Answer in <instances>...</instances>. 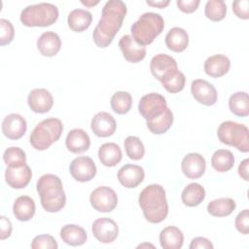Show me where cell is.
Segmentation results:
<instances>
[{
  "label": "cell",
  "mask_w": 249,
  "mask_h": 249,
  "mask_svg": "<svg viewBox=\"0 0 249 249\" xmlns=\"http://www.w3.org/2000/svg\"><path fill=\"white\" fill-rule=\"evenodd\" d=\"M126 5L121 0H109L102 8L101 18L92 32L94 44L107 48L122 27L126 15Z\"/></svg>",
  "instance_id": "cell-1"
},
{
  "label": "cell",
  "mask_w": 249,
  "mask_h": 249,
  "mask_svg": "<svg viewBox=\"0 0 249 249\" xmlns=\"http://www.w3.org/2000/svg\"><path fill=\"white\" fill-rule=\"evenodd\" d=\"M138 202L145 219L150 223L159 224L168 214L165 190L159 184H151L145 187L139 195Z\"/></svg>",
  "instance_id": "cell-2"
},
{
  "label": "cell",
  "mask_w": 249,
  "mask_h": 249,
  "mask_svg": "<svg viewBox=\"0 0 249 249\" xmlns=\"http://www.w3.org/2000/svg\"><path fill=\"white\" fill-rule=\"evenodd\" d=\"M37 192L41 205L51 213L60 211L66 203V196L60 178L54 174H44L37 181Z\"/></svg>",
  "instance_id": "cell-3"
},
{
  "label": "cell",
  "mask_w": 249,
  "mask_h": 249,
  "mask_svg": "<svg viewBox=\"0 0 249 249\" xmlns=\"http://www.w3.org/2000/svg\"><path fill=\"white\" fill-rule=\"evenodd\" d=\"M164 28L163 18L157 13L148 12L140 16V18L131 25L130 32L134 41L141 45L147 46L153 43Z\"/></svg>",
  "instance_id": "cell-4"
},
{
  "label": "cell",
  "mask_w": 249,
  "mask_h": 249,
  "mask_svg": "<svg viewBox=\"0 0 249 249\" xmlns=\"http://www.w3.org/2000/svg\"><path fill=\"white\" fill-rule=\"evenodd\" d=\"M63 131V124L57 118H48L40 122L29 136L31 146L38 150H47L53 143L56 142Z\"/></svg>",
  "instance_id": "cell-5"
},
{
  "label": "cell",
  "mask_w": 249,
  "mask_h": 249,
  "mask_svg": "<svg viewBox=\"0 0 249 249\" xmlns=\"http://www.w3.org/2000/svg\"><path fill=\"white\" fill-rule=\"evenodd\" d=\"M58 18V9L52 3H39L25 7L19 16L21 23L28 27H46Z\"/></svg>",
  "instance_id": "cell-6"
},
{
  "label": "cell",
  "mask_w": 249,
  "mask_h": 249,
  "mask_svg": "<svg viewBox=\"0 0 249 249\" xmlns=\"http://www.w3.org/2000/svg\"><path fill=\"white\" fill-rule=\"evenodd\" d=\"M217 136L223 144L243 153L249 152V130L245 124L231 121L223 122L217 129Z\"/></svg>",
  "instance_id": "cell-7"
},
{
  "label": "cell",
  "mask_w": 249,
  "mask_h": 249,
  "mask_svg": "<svg viewBox=\"0 0 249 249\" xmlns=\"http://www.w3.org/2000/svg\"><path fill=\"white\" fill-rule=\"evenodd\" d=\"M150 70L153 76L159 80L162 86L180 72L176 60L165 53H159L153 56L150 62Z\"/></svg>",
  "instance_id": "cell-8"
},
{
  "label": "cell",
  "mask_w": 249,
  "mask_h": 249,
  "mask_svg": "<svg viewBox=\"0 0 249 249\" xmlns=\"http://www.w3.org/2000/svg\"><path fill=\"white\" fill-rule=\"evenodd\" d=\"M166 109L167 103L165 97L157 92H151L143 95L138 103V111L146 122H150L160 117Z\"/></svg>",
  "instance_id": "cell-9"
},
{
  "label": "cell",
  "mask_w": 249,
  "mask_h": 249,
  "mask_svg": "<svg viewBox=\"0 0 249 249\" xmlns=\"http://www.w3.org/2000/svg\"><path fill=\"white\" fill-rule=\"evenodd\" d=\"M89 202L98 212H111L117 207L118 196L110 187L100 186L91 192Z\"/></svg>",
  "instance_id": "cell-10"
},
{
  "label": "cell",
  "mask_w": 249,
  "mask_h": 249,
  "mask_svg": "<svg viewBox=\"0 0 249 249\" xmlns=\"http://www.w3.org/2000/svg\"><path fill=\"white\" fill-rule=\"evenodd\" d=\"M69 171L76 181L89 182L96 174V165L91 158L82 156L75 158L71 161Z\"/></svg>",
  "instance_id": "cell-11"
},
{
  "label": "cell",
  "mask_w": 249,
  "mask_h": 249,
  "mask_svg": "<svg viewBox=\"0 0 249 249\" xmlns=\"http://www.w3.org/2000/svg\"><path fill=\"white\" fill-rule=\"evenodd\" d=\"M94 237L101 243H111L115 241L119 234L117 223L110 218H98L91 226Z\"/></svg>",
  "instance_id": "cell-12"
},
{
  "label": "cell",
  "mask_w": 249,
  "mask_h": 249,
  "mask_svg": "<svg viewBox=\"0 0 249 249\" xmlns=\"http://www.w3.org/2000/svg\"><path fill=\"white\" fill-rule=\"evenodd\" d=\"M191 92L198 103L205 106L214 105L218 98L215 87L203 79H196L192 82Z\"/></svg>",
  "instance_id": "cell-13"
},
{
  "label": "cell",
  "mask_w": 249,
  "mask_h": 249,
  "mask_svg": "<svg viewBox=\"0 0 249 249\" xmlns=\"http://www.w3.org/2000/svg\"><path fill=\"white\" fill-rule=\"evenodd\" d=\"M27 129V124L25 119L19 114L12 113L7 115L2 122L3 134L12 140H18L21 138Z\"/></svg>",
  "instance_id": "cell-14"
},
{
  "label": "cell",
  "mask_w": 249,
  "mask_h": 249,
  "mask_svg": "<svg viewBox=\"0 0 249 249\" xmlns=\"http://www.w3.org/2000/svg\"><path fill=\"white\" fill-rule=\"evenodd\" d=\"M27 103L33 112L44 114L52 109L53 98L46 89H33L27 96Z\"/></svg>",
  "instance_id": "cell-15"
},
{
  "label": "cell",
  "mask_w": 249,
  "mask_h": 249,
  "mask_svg": "<svg viewBox=\"0 0 249 249\" xmlns=\"http://www.w3.org/2000/svg\"><path fill=\"white\" fill-rule=\"evenodd\" d=\"M181 168L187 178L197 179L204 174L206 168L205 159L198 153H190L183 158Z\"/></svg>",
  "instance_id": "cell-16"
},
{
  "label": "cell",
  "mask_w": 249,
  "mask_h": 249,
  "mask_svg": "<svg viewBox=\"0 0 249 249\" xmlns=\"http://www.w3.org/2000/svg\"><path fill=\"white\" fill-rule=\"evenodd\" d=\"M119 47L128 62L137 63L145 58L146 48L137 44L130 35H124L119 41Z\"/></svg>",
  "instance_id": "cell-17"
},
{
  "label": "cell",
  "mask_w": 249,
  "mask_h": 249,
  "mask_svg": "<svg viewBox=\"0 0 249 249\" xmlns=\"http://www.w3.org/2000/svg\"><path fill=\"white\" fill-rule=\"evenodd\" d=\"M116 127L117 124L114 117L107 112H98L93 116L90 122V128L98 137L111 136L114 134Z\"/></svg>",
  "instance_id": "cell-18"
},
{
  "label": "cell",
  "mask_w": 249,
  "mask_h": 249,
  "mask_svg": "<svg viewBox=\"0 0 249 249\" xmlns=\"http://www.w3.org/2000/svg\"><path fill=\"white\" fill-rule=\"evenodd\" d=\"M145 172L143 167L137 164H125L118 171L119 182L127 189L136 188L144 180Z\"/></svg>",
  "instance_id": "cell-19"
},
{
  "label": "cell",
  "mask_w": 249,
  "mask_h": 249,
  "mask_svg": "<svg viewBox=\"0 0 249 249\" xmlns=\"http://www.w3.org/2000/svg\"><path fill=\"white\" fill-rule=\"evenodd\" d=\"M32 177L31 168L24 164L19 167H8L5 170V179L7 184L13 189L25 188Z\"/></svg>",
  "instance_id": "cell-20"
},
{
  "label": "cell",
  "mask_w": 249,
  "mask_h": 249,
  "mask_svg": "<svg viewBox=\"0 0 249 249\" xmlns=\"http://www.w3.org/2000/svg\"><path fill=\"white\" fill-rule=\"evenodd\" d=\"M65 145L71 153L81 154L89 150L90 146V139L85 130L81 128H74L68 132L65 139Z\"/></svg>",
  "instance_id": "cell-21"
},
{
  "label": "cell",
  "mask_w": 249,
  "mask_h": 249,
  "mask_svg": "<svg viewBox=\"0 0 249 249\" xmlns=\"http://www.w3.org/2000/svg\"><path fill=\"white\" fill-rule=\"evenodd\" d=\"M231 67V61L224 54H214L209 56L203 65L204 72L212 78H220L226 75Z\"/></svg>",
  "instance_id": "cell-22"
},
{
  "label": "cell",
  "mask_w": 249,
  "mask_h": 249,
  "mask_svg": "<svg viewBox=\"0 0 249 249\" xmlns=\"http://www.w3.org/2000/svg\"><path fill=\"white\" fill-rule=\"evenodd\" d=\"M37 48L42 55L51 57L60 51L61 40L55 32L46 31L37 40Z\"/></svg>",
  "instance_id": "cell-23"
},
{
  "label": "cell",
  "mask_w": 249,
  "mask_h": 249,
  "mask_svg": "<svg viewBox=\"0 0 249 249\" xmlns=\"http://www.w3.org/2000/svg\"><path fill=\"white\" fill-rule=\"evenodd\" d=\"M160 243L163 249H180L184 243V234L179 228L168 226L160 232Z\"/></svg>",
  "instance_id": "cell-24"
},
{
  "label": "cell",
  "mask_w": 249,
  "mask_h": 249,
  "mask_svg": "<svg viewBox=\"0 0 249 249\" xmlns=\"http://www.w3.org/2000/svg\"><path fill=\"white\" fill-rule=\"evenodd\" d=\"M165 45L172 52H184L189 45V35L187 31L181 27L171 28L165 36Z\"/></svg>",
  "instance_id": "cell-25"
},
{
  "label": "cell",
  "mask_w": 249,
  "mask_h": 249,
  "mask_svg": "<svg viewBox=\"0 0 249 249\" xmlns=\"http://www.w3.org/2000/svg\"><path fill=\"white\" fill-rule=\"evenodd\" d=\"M59 234L62 241L71 246H81L88 238L85 229L74 224H68L62 227Z\"/></svg>",
  "instance_id": "cell-26"
},
{
  "label": "cell",
  "mask_w": 249,
  "mask_h": 249,
  "mask_svg": "<svg viewBox=\"0 0 249 249\" xmlns=\"http://www.w3.org/2000/svg\"><path fill=\"white\" fill-rule=\"evenodd\" d=\"M13 213L15 217L21 222L29 221L35 214V202L28 196H18L13 205Z\"/></svg>",
  "instance_id": "cell-27"
},
{
  "label": "cell",
  "mask_w": 249,
  "mask_h": 249,
  "mask_svg": "<svg viewBox=\"0 0 249 249\" xmlns=\"http://www.w3.org/2000/svg\"><path fill=\"white\" fill-rule=\"evenodd\" d=\"M98 158L101 163L108 167L117 165L123 158L122 150L116 143H104L98 150Z\"/></svg>",
  "instance_id": "cell-28"
},
{
  "label": "cell",
  "mask_w": 249,
  "mask_h": 249,
  "mask_svg": "<svg viewBox=\"0 0 249 249\" xmlns=\"http://www.w3.org/2000/svg\"><path fill=\"white\" fill-rule=\"evenodd\" d=\"M92 16L84 9L72 10L67 18L68 26L74 32H83L88 29L91 23Z\"/></svg>",
  "instance_id": "cell-29"
},
{
  "label": "cell",
  "mask_w": 249,
  "mask_h": 249,
  "mask_svg": "<svg viewBox=\"0 0 249 249\" xmlns=\"http://www.w3.org/2000/svg\"><path fill=\"white\" fill-rule=\"evenodd\" d=\"M205 198V190L198 183L188 184L181 194L182 202L189 207L199 205Z\"/></svg>",
  "instance_id": "cell-30"
},
{
  "label": "cell",
  "mask_w": 249,
  "mask_h": 249,
  "mask_svg": "<svg viewBox=\"0 0 249 249\" xmlns=\"http://www.w3.org/2000/svg\"><path fill=\"white\" fill-rule=\"evenodd\" d=\"M236 207L235 201L231 197H221L207 204V212L214 217H226L231 215Z\"/></svg>",
  "instance_id": "cell-31"
},
{
  "label": "cell",
  "mask_w": 249,
  "mask_h": 249,
  "mask_svg": "<svg viewBox=\"0 0 249 249\" xmlns=\"http://www.w3.org/2000/svg\"><path fill=\"white\" fill-rule=\"evenodd\" d=\"M231 112L237 117H247L249 115V97L245 91H237L231 95L229 99Z\"/></svg>",
  "instance_id": "cell-32"
},
{
  "label": "cell",
  "mask_w": 249,
  "mask_h": 249,
  "mask_svg": "<svg viewBox=\"0 0 249 249\" xmlns=\"http://www.w3.org/2000/svg\"><path fill=\"white\" fill-rule=\"evenodd\" d=\"M211 165L218 172H227L234 165V157L230 150L219 149L211 158Z\"/></svg>",
  "instance_id": "cell-33"
},
{
  "label": "cell",
  "mask_w": 249,
  "mask_h": 249,
  "mask_svg": "<svg viewBox=\"0 0 249 249\" xmlns=\"http://www.w3.org/2000/svg\"><path fill=\"white\" fill-rule=\"evenodd\" d=\"M173 114L171 112V110L167 107V109L164 111V113L150 122H146L147 127L149 128V130L154 133V134H162L164 132H166L172 125L173 124Z\"/></svg>",
  "instance_id": "cell-34"
},
{
  "label": "cell",
  "mask_w": 249,
  "mask_h": 249,
  "mask_svg": "<svg viewBox=\"0 0 249 249\" xmlns=\"http://www.w3.org/2000/svg\"><path fill=\"white\" fill-rule=\"evenodd\" d=\"M111 107L112 110L119 114L124 115L126 114L132 105V96L127 91H117L111 97Z\"/></svg>",
  "instance_id": "cell-35"
},
{
  "label": "cell",
  "mask_w": 249,
  "mask_h": 249,
  "mask_svg": "<svg viewBox=\"0 0 249 249\" xmlns=\"http://www.w3.org/2000/svg\"><path fill=\"white\" fill-rule=\"evenodd\" d=\"M205 17L212 21H220L225 18L227 6L223 0H209L204 8Z\"/></svg>",
  "instance_id": "cell-36"
},
{
  "label": "cell",
  "mask_w": 249,
  "mask_h": 249,
  "mask_svg": "<svg viewBox=\"0 0 249 249\" xmlns=\"http://www.w3.org/2000/svg\"><path fill=\"white\" fill-rule=\"evenodd\" d=\"M3 160L8 167H19L26 164V156L19 147H10L3 153Z\"/></svg>",
  "instance_id": "cell-37"
},
{
  "label": "cell",
  "mask_w": 249,
  "mask_h": 249,
  "mask_svg": "<svg viewBox=\"0 0 249 249\" xmlns=\"http://www.w3.org/2000/svg\"><path fill=\"white\" fill-rule=\"evenodd\" d=\"M124 146L125 149V153L130 160H138L144 157L145 148L139 137L132 135L127 136L124 139Z\"/></svg>",
  "instance_id": "cell-38"
},
{
  "label": "cell",
  "mask_w": 249,
  "mask_h": 249,
  "mask_svg": "<svg viewBox=\"0 0 249 249\" xmlns=\"http://www.w3.org/2000/svg\"><path fill=\"white\" fill-rule=\"evenodd\" d=\"M58 245L56 240L50 234L37 235L31 242L32 249H56Z\"/></svg>",
  "instance_id": "cell-39"
},
{
  "label": "cell",
  "mask_w": 249,
  "mask_h": 249,
  "mask_svg": "<svg viewBox=\"0 0 249 249\" xmlns=\"http://www.w3.org/2000/svg\"><path fill=\"white\" fill-rule=\"evenodd\" d=\"M15 36V29L12 22L8 19H0V45L5 46L10 44Z\"/></svg>",
  "instance_id": "cell-40"
},
{
  "label": "cell",
  "mask_w": 249,
  "mask_h": 249,
  "mask_svg": "<svg viewBox=\"0 0 249 249\" xmlns=\"http://www.w3.org/2000/svg\"><path fill=\"white\" fill-rule=\"evenodd\" d=\"M234 225L236 230L242 234L249 233V211L248 209H244L237 214L235 217Z\"/></svg>",
  "instance_id": "cell-41"
},
{
  "label": "cell",
  "mask_w": 249,
  "mask_h": 249,
  "mask_svg": "<svg viewBox=\"0 0 249 249\" xmlns=\"http://www.w3.org/2000/svg\"><path fill=\"white\" fill-rule=\"evenodd\" d=\"M232 11L237 18L242 19H248L249 2L247 0H237L232 2Z\"/></svg>",
  "instance_id": "cell-42"
},
{
  "label": "cell",
  "mask_w": 249,
  "mask_h": 249,
  "mask_svg": "<svg viewBox=\"0 0 249 249\" xmlns=\"http://www.w3.org/2000/svg\"><path fill=\"white\" fill-rule=\"evenodd\" d=\"M199 3H200L199 0H177L176 1L178 9L187 14L195 12L197 9Z\"/></svg>",
  "instance_id": "cell-43"
},
{
  "label": "cell",
  "mask_w": 249,
  "mask_h": 249,
  "mask_svg": "<svg viewBox=\"0 0 249 249\" xmlns=\"http://www.w3.org/2000/svg\"><path fill=\"white\" fill-rule=\"evenodd\" d=\"M0 239L4 240L6 238H8L11 233H12V223L11 221L5 217V216H1L0 217Z\"/></svg>",
  "instance_id": "cell-44"
},
{
  "label": "cell",
  "mask_w": 249,
  "mask_h": 249,
  "mask_svg": "<svg viewBox=\"0 0 249 249\" xmlns=\"http://www.w3.org/2000/svg\"><path fill=\"white\" fill-rule=\"evenodd\" d=\"M189 247L190 249H213L214 246L209 239L202 236H197L191 241Z\"/></svg>",
  "instance_id": "cell-45"
},
{
  "label": "cell",
  "mask_w": 249,
  "mask_h": 249,
  "mask_svg": "<svg viewBox=\"0 0 249 249\" xmlns=\"http://www.w3.org/2000/svg\"><path fill=\"white\" fill-rule=\"evenodd\" d=\"M248 165H249V160L245 159L242 160L238 166V174L239 176L244 180L248 181L249 180V175H248Z\"/></svg>",
  "instance_id": "cell-46"
},
{
  "label": "cell",
  "mask_w": 249,
  "mask_h": 249,
  "mask_svg": "<svg viewBox=\"0 0 249 249\" xmlns=\"http://www.w3.org/2000/svg\"><path fill=\"white\" fill-rule=\"evenodd\" d=\"M149 6H152V7H157V8H164L166 7L170 2L167 0V1H156V2H151V1H147L146 2Z\"/></svg>",
  "instance_id": "cell-47"
},
{
  "label": "cell",
  "mask_w": 249,
  "mask_h": 249,
  "mask_svg": "<svg viewBox=\"0 0 249 249\" xmlns=\"http://www.w3.org/2000/svg\"><path fill=\"white\" fill-rule=\"evenodd\" d=\"M81 3H82L83 5H85V6H87V7H92V6L96 5V4H98L99 1H98V0H96V1L88 0V1H81Z\"/></svg>",
  "instance_id": "cell-48"
},
{
  "label": "cell",
  "mask_w": 249,
  "mask_h": 249,
  "mask_svg": "<svg viewBox=\"0 0 249 249\" xmlns=\"http://www.w3.org/2000/svg\"><path fill=\"white\" fill-rule=\"evenodd\" d=\"M143 246H150V247H154V245H152V244H141V245H139V246H138V248L143 247Z\"/></svg>",
  "instance_id": "cell-49"
}]
</instances>
